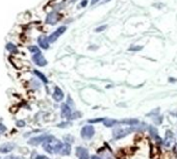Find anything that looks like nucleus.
Listing matches in <instances>:
<instances>
[{
    "label": "nucleus",
    "mask_w": 177,
    "mask_h": 159,
    "mask_svg": "<svg viewBox=\"0 0 177 159\" xmlns=\"http://www.w3.org/2000/svg\"><path fill=\"white\" fill-rule=\"evenodd\" d=\"M64 143L57 139L52 138L50 140H47L43 143V148L46 152L50 153V154H55V153H61V149H63Z\"/></svg>",
    "instance_id": "nucleus-1"
},
{
    "label": "nucleus",
    "mask_w": 177,
    "mask_h": 159,
    "mask_svg": "<svg viewBox=\"0 0 177 159\" xmlns=\"http://www.w3.org/2000/svg\"><path fill=\"white\" fill-rule=\"evenodd\" d=\"M53 138L52 135H49V134H43V135L37 136V137H32L28 140V143L32 146H38L40 143H44L47 140H50Z\"/></svg>",
    "instance_id": "nucleus-2"
},
{
    "label": "nucleus",
    "mask_w": 177,
    "mask_h": 159,
    "mask_svg": "<svg viewBox=\"0 0 177 159\" xmlns=\"http://www.w3.org/2000/svg\"><path fill=\"white\" fill-rule=\"evenodd\" d=\"M67 26H61L58 27L57 30L53 31L50 36H48V40H49V43L50 44H53L54 42H57V39L60 37L61 36H63V34L67 31Z\"/></svg>",
    "instance_id": "nucleus-3"
},
{
    "label": "nucleus",
    "mask_w": 177,
    "mask_h": 159,
    "mask_svg": "<svg viewBox=\"0 0 177 159\" xmlns=\"http://www.w3.org/2000/svg\"><path fill=\"white\" fill-rule=\"evenodd\" d=\"M133 130H135L133 128H128V129H122V128H118V129H115L114 132H113L114 138L115 139L123 138V137H125L127 134H129L130 132H132Z\"/></svg>",
    "instance_id": "nucleus-4"
},
{
    "label": "nucleus",
    "mask_w": 177,
    "mask_h": 159,
    "mask_svg": "<svg viewBox=\"0 0 177 159\" xmlns=\"http://www.w3.org/2000/svg\"><path fill=\"white\" fill-rule=\"evenodd\" d=\"M95 134V129L93 126H85L81 129V137L83 139H91Z\"/></svg>",
    "instance_id": "nucleus-5"
},
{
    "label": "nucleus",
    "mask_w": 177,
    "mask_h": 159,
    "mask_svg": "<svg viewBox=\"0 0 177 159\" xmlns=\"http://www.w3.org/2000/svg\"><path fill=\"white\" fill-rule=\"evenodd\" d=\"M60 20H61L60 14H58V12H57V11L49 12L47 15V17H46V23L49 25H55Z\"/></svg>",
    "instance_id": "nucleus-6"
},
{
    "label": "nucleus",
    "mask_w": 177,
    "mask_h": 159,
    "mask_svg": "<svg viewBox=\"0 0 177 159\" xmlns=\"http://www.w3.org/2000/svg\"><path fill=\"white\" fill-rule=\"evenodd\" d=\"M32 61L35 62L37 65H39V67H45V65H47V60H46V58L43 56L42 53L33 54L32 55Z\"/></svg>",
    "instance_id": "nucleus-7"
},
{
    "label": "nucleus",
    "mask_w": 177,
    "mask_h": 159,
    "mask_svg": "<svg viewBox=\"0 0 177 159\" xmlns=\"http://www.w3.org/2000/svg\"><path fill=\"white\" fill-rule=\"evenodd\" d=\"M38 44H39V47L44 50H47L49 49V46H50V43H49V40H48V36H44V34H42V36H40L38 37Z\"/></svg>",
    "instance_id": "nucleus-8"
},
{
    "label": "nucleus",
    "mask_w": 177,
    "mask_h": 159,
    "mask_svg": "<svg viewBox=\"0 0 177 159\" xmlns=\"http://www.w3.org/2000/svg\"><path fill=\"white\" fill-rule=\"evenodd\" d=\"M76 156L78 157V159H89V152L88 150L82 148V147H77L76 151H75Z\"/></svg>",
    "instance_id": "nucleus-9"
},
{
    "label": "nucleus",
    "mask_w": 177,
    "mask_h": 159,
    "mask_svg": "<svg viewBox=\"0 0 177 159\" xmlns=\"http://www.w3.org/2000/svg\"><path fill=\"white\" fill-rule=\"evenodd\" d=\"M61 117L63 118H71V107L69 106L68 103H64L61 106Z\"/></svg>",
    "instance_id": "nucleus-10"
},
{
    "label": "nucleus",
    "mask_w": 177,
    "mask_h": 159,
    "mask_svg": "<svg viewBox=\"0 0 177 159\" xmlns=\"http://www.w3.org/2000/svg\"><path fill=\"white\" fill-rule=\"evenodd\" d=\"M52 97H53L54 101L61 102V100L64 99V92L58 86H55L54 87V92H53V94H52Z\"/></svg>",
    "instance_id": "nucleus-11"
},
{
    "label": "nucleus",
    "mask_w": 177,
    "mask_h": 159,
    "mask_svg": "<svg viewBox=\"0 0 177 159\" xmlns=\"http://www.w3.org/2000/svg\"><path fill=\"white\" fill-rule=\"evenodd\" d=\"M15 148V145L12 142H7L4 145H2L0 147V153H10L11 151H13V149Z\"/></svg>",
    "instance_id": "nucleus-12"
},
{
    "label": "nucleus",
    "mask_w": 177,
    "mask_h": 159,
    "mask_svg": "<svg viewBox=\"0 0 177 159\" xmlns=\"http://www.w3.org/2000/svg\"><path fill=\"white\" fill-rule=\"evenodd\" d=\"M33 73H35V75L39 78V79H41V80L43 81V83H45V84H47V83H48L47 77H46L43 73H41V72L38 71V70H35V71H33Z\"/></svg>",
    "instance_id": "nucleus-13"
},
{
    "label": "nucleus",
    "mask_w": 177,
    "mask_h": 159,
    "mask_svg": "<svg viewBox=\"0 0 177 159\" xmlns=\"http://www.w3.org/2000/svg\"><path fill=\"white\" fill-rule=\"evenodd\" d=\"M7 51H10L11 53H18V48L16 45H14L13 43H8L7 46H5Z\"/></svg>",
    "instance_id": "nucleus-14"
},
{
    "label": "nucleus",
    "mask_w": 177,
    "mask_h": 159,
    "mask_svg": "<svg viewBox=\"0 0 177 159\" xmlns=\"http://www.w3.org/2000/svg\"><path fill=\"white\" fill-rule=\"evenodd\" d=\"M70 152H71V146L66 143V145L63 146V149H61V155H69Z\"/></svg>",
    "instance_id": "nucleus-15"
},
{
    "label": "nucleus",
    "mask_w": 177,
    "mask_h": 159,
    "mask_svg": "<svg viewBox=\"0 0 177 159\" xmlns=\"http://www.w3.org/2000/svg\"><path fill=\"white\" fill-rule=\"evenodd\" d=\"M119 123L123 124V125H135V126H136V125H139V121L138 120H135V118H131V120H124V121H121L119 122Z\"/></svg>",
    "instance_id": "nucleus-16"
},
{
    "label": "nucleus",
    "mask_w": 177,
    "mask_h": 159,
    "mask_svg": "<svg viewBox=\"0 0 177 159\" xmlns=\"http://www.w3.org/2000/svg\"><path fill=\"white\" fill-rule=\"evenodd\" d=\"M103 124L105 125L106 127H113L114 125H116V124H119V122L116 121V120H104L103 121Z\"/></svg>",
    "instance_id": "nucleus-17"
},
{
    "label": "nucleus",
    "mask_w": 177,
    "mask_h": 159,
    "mask_svg": "<svg viewBox=\"0 0 177 159\" xmlns=\"http://www.w3.org/2000/svg\"><path fill=\"white\" fill-rule=\"evenodd\" d=\"M149 131H150V135L153 138H158V134H157V129L153 126L149 127Z\"/></svg>",
    "instance_id": "nucleus-18"
},
{
    "label": "nucleus",
    "mask_w": 177,
    "mask_h": 159,
    "mask_svg": "<svg viewBox=\"0 0 177 159\" xmlns=\"http://www.w3.org/2000/svg\"><path fill=\"white\" fill-rule=\"evenodd\" d=\"M28 50L30 53H32V54H37V53H41V50H40V48L38 46L36 45H32L28 47Z\"/></svg>",
    "instance_id": "nucleus-19"
},
{
    "label": "nucleus",
    "mask_w": 177,
    "mask_h": 159,
    "mask_svg": "<svg viewBox=\"0 0 177 159\" xmlns=\"http://www.w3.org/2000/svg\"><path fill=\"white\" fill-rule=\"evenodd\" d=\"M107 28V25L104 24V25H101V26H98L97 28H95V32H101V31L105 30Z\"/></svg>",
    "instance_id": "nucleus-20"
},
{
    "label": "nucleus",
    "mask_w": 177,
    "mask_h": 159,
    "mask_svg": "<svg viewBox=\"0 0 177 159\" xmlns=\"http://www.w3.org/2000/svg\"><path fill=\"white\" fill-rule=\"evenodd\" d=\"M5 131H7V127H5L3 124L0 123V134H3Z\"/></svg>",
    "instance_id": "nucleus-21"
},
{
    "label": "nucleus",
    "mask_w": 177,
    "mask_h": 159,
    "mask_svg": "<svg viewBox=\"0 0 177 159\" xmlns=\"http://www.w3.org/2000/svg\"><path fill=\"white\" fill-rule=\"evenodd\" d=\"M142 49H143L142 46H135V47H131V48H130L131 51H140V50H142Z\"/></svg>",
    "instance_id": "nucleus-22"
},
{
    "label": "nucleus",
    "mask_w": 177,
    "mask_h": 159,
    "mask_svg": "<svg viewBox=\"0 0 177 159\" xmlns=\"http://www.w3.org/2000/svg\"><path fill=\"white\" fill-rule=\"evenodd\" d=\"M89 4V0H81V3H80V7H86V5Z\"/></svg>",
    "instance_id": "nucleus-23"
},
{
    "label": "nucleus",
    "mask_w": 177,
    "mask_h": 159,
    "mask_svg": "<svg viewBox=\"0 0 177 159\" xmlns=\"http://www.w3.org/2000/svg\"><path fill=\"white\" fill-rule=\"evenodd\" d=\"M17 126L18 127H24V126H25V122H24V121H18L17 122Z\"/></svg>",
    "instance_id": "nucleus-24"
},
{
    "label": "nucleus",
    "mask_w": 177,
    "mask_h": 159,
    "mask_svg": "<svg viewBox=\"0 0 177 159\" xmlns=\"http://www.w3.org/2000/svg\"><path fill=\"white\" fill-rule=\"evenodd\" d=\"M4 159H21V158L18 157V156H7V157H5Z\"/></svg>",
    "instance_id": "nucleus-25"
},
{
    "label": "nucleus",
    "mask_w": 177,
    "mask_h": 159,
    "mask_svg": "<svg viewBox=\"0 0 177 159\" xmlns=\"http://www.w3.org/2000/svg\"><path fill=\"white\" fill-rule=\"evenodd\" d=\"M35 159H49V158H47V157H46V156L39 155V156H37V157H36Z\"/></svg>",
    "instance_id": "nucleus-26"
},
{
    "label": "nucleus",
    "mask_w": 177,
    "mask_h": 159,
    "mask_svg": "<svg viewBox=\"0 0 177 159\" xmlns=\"http://www.w3.org/2000/svg\"><path fill=\"white\" fill-rule=\"evenodd\" d=\"M101 121H104V120H103V118H97V120H94V121L91 120L89 122H90V123H96V122H101Z\"/></svg>",
    "instance_id": "nucleus-27"
},
{
    "label": "nucleus",
    "mask_w": 177,
    "mask_h": 159,
    "mask_svg": "<svg viewBox=\"0 0 177 159\" xmlns=\"http://www.w3.org/2000/svg\"><path fill=\"white\" fill-rule=\"evenodd\" d=\"M99 1V0H92V1H91V4L93 5V4H96V3H97Z\"/></svg>",
    "instance_id": "nucleus-28"
},
{
    "label": "nucleus",
    "mask_w": 177,
    "mask_h": 159,
    "mask_svg": "<svg viewBox=\"0 0 177 159\" xmlns=\"http://www.w3.org/2000/svg\"><path fill=\"white\" fill-rule=\"evenodd\" d=\"M92 159H101V158L98 157V156H92Z\"/></svg>",
    "instance_id": "nucleus-29"
}]
</instances>
